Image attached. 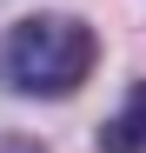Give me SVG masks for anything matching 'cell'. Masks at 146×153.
<instances>
[{
  "label": "cell",
  "mask_w": 146,
  "mask_h": 153,
  "mask_svg": "<svg viewBox=\"0 0 146 153\" xmlns=\"http://www.w3.org/2000/svg\"><path fill=\"white\" fill-rule=\"evenodd\" d=\"M100 67V33L73 13H27L0 33V87L20 100H66Z\"/></svg>",
  "instance_id": "obj_1"
},
{
  "label": "cell",
  "mask_w": 146,
  "mask_h": 153,
  "mask_svg": "<svg viewBox=\"0 0 146 153\" xmlns=\"http://www.w3.org/2000/svg\"><path fill=\"white\" fill-rule=\"evenodd\" d=\"M100 153H146V80L119 100V113L100 126Z\"/></svg>",
  "instance_id": "obj_2"
},
{
  "label": "cell",
  "mask_w": 146,
  "mask_h": 153,
  "mask_svg": "<svg viewBox=\"0 0 146 153\" xmlns=\"http://www.w3.org/2000/svg\"><path fill=\"white\" fill-rule=\"evenodd\" d=\"M0 153H46V146H33V140H7Z\"/></svg>",
  "instance_id": "obj_3"
}]
</instances>
